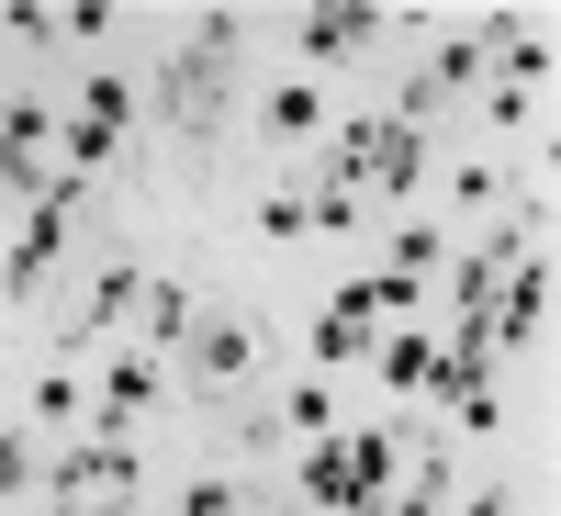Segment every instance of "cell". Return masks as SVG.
Here are the masks:
<instances>
[{"label":"cell","instance_id":"cell-1","mask_svg":"<svg viewBox=\"0 0 561 516\" xmlns=\"http://www.w3.org/2000/svg\"><path fill=\"white\" fill-rule=\"evenodd\" d=\"M79 203H90V169H57V180L34 192V225H23L12 270H0V293H34V280H45V270L68 259V214H79Z\"/></svg>","mask_w":561,"mask_h":516},{"label":"cell","instance_id":"cell-2","mask_svg":"<svg viewBox=\"0 0 561 516\" xmlns=\"http://www.w3.org/2000/svg\"><path fill=\"white\" fill-rule=\"evenodd\" d=\"M158 113H169V135H214V113H225V57L214 45L158 57Z\"/></svg>","mask_w":561,"mask_h":516},{"label":"cell","instance_id":"cell-3","mask_svg":"<svg viewBox=\"0 0 561 516\" xmlns=\"http://www.w3.org/2000/svg\"><path fill=\"white\" fill-rule=\"evenodd\" d=\"M248 370H259V325H237V314H192V337H180V382L237 393Z\"/></svg>","mask_w":561,"mask_h":516},{"label":"cell","instance_id":"cell-4","mask_svg":"<svg viewBox=\"0 0 561 516\" xmlns=\"http://www.w3.org/2000/svg\"><path fill=\"white\" fill-rule=\"evenodd\" d=\"M45 483H57V505H124V494H135V449H124V438H79Z\"/></svg>","mask_w":561,"mask_h":516},{"label":"cell","instance_id":"cell-5","mask_svg":"<svg viewBox=\"0 0 561 516\" xmlns=\"http://www.w3.org/2000/svg\"><path fill=\"white\" fill-rule=\"evenodd\" d=\"M370 348H382V314H370V293L348 280V293L314 314V370H348V359H370Z\"/></svg>","mask_w":561,"mask_h":516},{"label":"cell","instance_id":"cell-6","mask_svg":"<svg viewBox=\"0 0 561 516\" xmlns=\"http://www.w3.org/2000/svg\"><path fill=\"white\" fill-rule=\"evenodd\" d=\"M135 303H147V270H135V259H113L102 280H90V303L68 314V348H90V337H113V325H135Z\"/></svg>","mask_w":561,"mask_h":516},{"label":"cell","instance_id":"cell-7","mask_svg":"<svg viewBox=\"0 0 561 516\" xmlns=\"http://www.w3.org/2000/svg\"><path fill=\"white\" fill-rule=\"evenodd\" d=\"M34 147H45V113L34 102H0V192H45Z\"/></svg>","mask_w":561,"mask_h":516},{"label":"cell","instance_id":"cell-8","mask_svg":"<svg viewBox=\"0 0 561 516\" xmlns=\"http://www.w3.org/2000/svg\"><path fill=\"white\" fill-rule=\"evenodd\" d=\"M427 180V124H382L370 135V192H415Z\"/></svg>","mask_w":561,"mask_h":516},{"label":"cell","instance_id":"cell-9","mask_svg":"<svg viewBox=\"0 0 561 516\" xmlns=\"http://www.w3.org/2000/svg\"><path fill=\"white\" fill-rule=\"evenodd\" d=\"M147 404H158L147 359H113V370H102V415H90V438H124V427H135V415H147Z\"/></svg>","mask_w":561,"mask_h":516},{"label":"cell","instance_id":"cell-10","mask_svg":"<svg viewBox=\"0 0 561 516\" xmlns=\"http://www.w3.org/2000/svg\"><path fill=\"white\" fill-rule=\"evenodd\" d=\"M427 359H438V337H427V325H393V337L370 348V370H382L393 393H415V382H427Z\"/></svg>","mask_w":561,"mask_h":516},{"label":"cell","instance_id":"cell-11","mask_svg":"<svg viewBox=\"0 0 561 516\" xmlns=\"http://www.w3.org/2000/svg\"><path fill=\"white\" fill-rule=\"evenodd\" d=\"M370 34H382L370 0H359V12H304V57H348V45H370Z\"/></svg>","mask_w":561,"mask_h":516},{"label":"cell","instance_id":"cell-12","mask_svg":"<svg viewBox=\"0 0 561 516\" xmlns=\"http://www.w3.org/2000/svg\"><path fill=\"white\" fill-rule=\"evenodd\" d=\"M135 325H147V348H180V337H192V293H180V280H147Z\"/></svg>","mask_w":561,"mask_h":516},{"label":"cell","instance_id":"cell-13","mask_svg":"<svg viewBox=\"0 0 561 516\" xmlns=\"http://www.w3.org/2000/svg\"><path fill=\"white\" fill-rule=\"evenodd\" d=\"M124 113H135V79H124V68H90V113H79V124H90V135H124Z\"/></svg>","mask_w":561,"mask_h":516},{"label":"cell","instance_id":"cell-14","mask_svg":"<svg viewBox=\"0 0 561 516\" xmlns=\"http://www.w3.org/2000/svg\"><path fill=\"white\" fill-rule=\"evenodd\" d=\"M472 79H483V45H472V34H449L438 57H427V90L449 102V90H472Z\"/></svg>","mask_w":561,"mask_h":516},{"label":"cell","instance_id":"cell-15","mask_svg":"<svg viewBox=\"0 0 561 516\" xmlns=\"http://www.w3.org/2000/svg\"><path fill=\"white\" fill-rule=\"evenodd\" d=\"M539 79H550V34H505V90H517V102H528Z\"/></svg>","mask_w":561,"mask_h":516},{"label":"cell","instance_id":"cell-16","mask_svg":"<svg viewBox=\"0 0 561 516\" xmlns=\"http://www.w3.org/2000/svg\"><path fill=\"white\" fill-rule=\"evenodd\" d=\"M304 225H314V237H359V192H337V180H325V192L304 203Z\"/></svg>","mask_w":561,"mask_h":516},{"label":"cell","instance_id":"cell-17","mask_svg":"<svg viewBox=\"0 0 561 516\" xmlns=\"http://www.w3.org/2000/svg\"><path fill=\"white\" fill-rule=\"evenodd\" d=\"M270 135H314V90H304V79L270 90Z\"/></svg>","mask_w":561,"mask_h":516},{"label":"cell","instance_id":"cell-18","mask_svg":"<svg viewBox=\"0 0 561 516\" xmlns=\"http://www.w3.org/2000/svg\"><path fill=\"white\" fill-rule=\"evenodd\" d=\"M34 415H45V427H79V382H68V370H45V382H34Z\"/></svg>","mask_w":561,"mask_h":516},{"label":"cell","instance_id":"cell-19","mask_svg":"<svg viewBox=\"0 0 561 516\" xmlns=\"http://www.w3.org/2000/svg\"><path fill=\"white\" fill-rule=\"evenodd\" d=\"M192 45H214V57H237V45H248V12H203V23H192Z\"/></svg>","mask_w":561,"mask_h":516},{"label":"cell","instance_id":"cell-20","mask_svg":"<svg viewBox=\"0 0 561 516\" xmlns=\"http://www.w3.org/2000/svg\"><path fill=\"white\" fill-rule=\"evenodd\" d=\"M23 483H34V449H23V438H12V427H0V505H12V494H23Z\"/></svg>","mask_w":561,"mask_h":516},{"label":"cell","instance_id":"cell-21","mask_svg":"<svg viewBox=\"0 0 561 516\" xmlns=\"http://www.w3.org/2000/svg\"><path fill=\"white\" fill-rule=\"evenodd\" d=\"M280 427H314V438H325V393H314V382H293V393H280Z\"/></svg>","mask_w":561,"mask_h":516},{"label":"cell","instance_id":"cell-22","mask_svg":"<svg viewBox=\"0 0 561 516\" xmlns=\"http://www.w3.org/2000/svg\"><path fill=\"white\" fill-rule=\"evenodd\" d=\"M180 516H237V494H225V483H192V505H180Z\"/></svg>","mask_w":561,"mask_h":516},{"label":"cell","instance_id":"cell-23","mask_svg":"<svg viewBox=\"0 0 561 516\" xmlns=\"http://www.w3.org/2000/svg\"><path fill=\"white\" fill-rule=\"evenodd\" d=\"M460 516H517V494H505V483H483V494L460 505Z\"/></svg>","mask_w":561,"mask_h":516},{"label":"cell","instance_id":"cell-24","mask_svg":"<svg viewBox=\"0 0 561 516\" xmlns=\"http://www.w3.org/2000/svg\"><path fill=\"white\" fill-rule=\"evenodd\" d=\"M57 516H124V505H57Z\"/></svg>","mask_w":561,"mask_h":516}]
</instances>
